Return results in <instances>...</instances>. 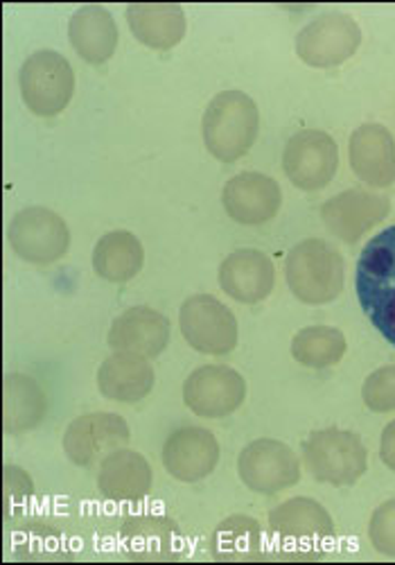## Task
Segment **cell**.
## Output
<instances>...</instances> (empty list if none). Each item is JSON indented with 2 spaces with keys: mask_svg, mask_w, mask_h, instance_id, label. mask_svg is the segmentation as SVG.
Returning <instances> with one entry per match:
<instances>
[{
  "mask_svg": "<svg viewBox=\"0 0 395 565\" xmlns=\"http://www.w3.org/2000/svg\"><path fill=\"white\" fill-rule=\"evenodd\" d=\"M204 143L224 163H233L249 152L258 138V105L244 90H222L204 114Z\"/></svg>",
  "mask_w": 395,
  "mask_h": 565,
  "instance_id": "obj_2",
  "label": "cell"
},
{
  "mask_svg": "<svg viewBox=\"0 0 395 565\" xmlns=\"http://www.w3.org/2000/svg\"><path fill=\"white\" fill-rule=\"evenodd\" d=\"M349 351L345 338L332 326H310L303 328L291 340L293 360L310 369H330L341 362Z\"/></svg>",
  "mask_w": 395,
  "mask_h": 565,
  "instance_id": "obj_28",
  "label": "cell"
},
{
  "mask_svg": "<svg viewBox=\"0 0 395 565\" xmlns=\"http://www.w3.org/2000/svg\"><path fill=\"white\" fill-rule=\"evenodd\" d=\"M6 412L3 426L8 435H23L34 430L45 416L47 403L41 387L21 373L6 375Z\"/></svg>",
  "mask_w": 395,
  "mask_h": 565,
  "instance_id": "obj_26",
  "label": "cell"
},
{
  "mask_svg": "<svg viewBox=\"0 0 395 565\" xmlns=\"http://www.w3.org/2000/svg\"><path fill=\"white\" fill-rule=\"evenodd\" d=\"M357 299L380 335L395 347V226L364 247L357 260Z\"/></svg>",
  "mask_w": 395,
  "mask_h": 565,
  "instance_id": "obj_1",
  "label": "cell"
},
{
  "mask_svg": "<svg viewBox=\"0 0 395 565\" xmlns=\"http://www.w3.org/2000/svg\"><path fill=\"white\" fill-rule=\"evenodd\" d=\"M343 276L341 254L319 238L299 243L285 260V278L291 295L308 306L334 301L343 290Z\"/></svg>",
  "mask_w": 395,
  "mask_h": 565,
  "instance_id": "obj_3",
  "label": "cell"
},
{
  "mask_svg": "<svg viewBox=\"0 0 395 565\" xmlns=\"http://www.w3.org/2000/svg\"><path fill=\"white\" fill-rule=\"evenodd\" d=\"M246 398L242 375L224 364H206L192 371L183 385V403L196 416H231Z\"/></svg>",
  "mask_w": 395,
  "mask_h": 565,
  "instance_id": "obj_13",
  "label": "cell"
},
{
  "mask_svg": "<svg viewBox=\"0 0 395 565\" xmlns=\"http://www.w3.org/2000/svg\"><path fill=\"white\" fill-rule=\"evenodd\" d=\"M339 168V148L334 138L321 129H303L293 134L282 152V170L287 179L306 193L325 188Z\"/></svg>",
  "mask_w": 395,
  "mask_h": 565,
  "instance_id": "obj_10",
  "label": "cell"
},
{
  "mask_svg": "<svg viewBox=\"0 0 395 565\" xmlns=\"http://www.w3.org/2000/svg\"><path fill=\"white\" fill-rule=\"evenodd\" d=\"M168 473L185 484L206 480L220 463V444L206 428H181L163 446Z\"/></svg>",
  "mask_w": 395,
  "mask_h": 565,
  "instance_id": "obj_16",
  "label": "cell"
},
{
  "mask_svg": "<svg viewBox=\"0 0 395 565\" xmlns=\"http://www.w3.org/2000/svg\"><path fill=\"white\" fill-rule=\"evenodd\" d=\"M131 439L127 420L118 414L95 412L75 418L64 435L66 457L79 466L90 468L103 463L116 450L127 448Z\"/></svg>",
  "mask_w": 395,
  "mask_h": 565,
  "instance_id": "obj_12",
  "label": "cell"
},
{
  "mask_svg": "<svg viewBox=\"0 0 395 565\" xmlns=\"http://www.w3.org/2000/svg\"><path fill=\"white\" fill-rule=\"evenodd\" d=\"M351 168L373 188H388L395 183V140L384 125H362L351 136Z\"/></svg>",
  "mask_w": 395,
  "mask_h": 565,
  "instance_id": "obj_19",
  "label": "cell"
},
{
  "mask_svg": "<svg viewBox=\"0 0 395 565\" xmlns=\"http://www.w3.org/2000/svg\"><path fill=\"white\" fill-rule=\"evenodd\" d=\"M127 23L134 36L154 51H170L185 36V12L179 3H131Z\"/></svg>",
  "mask_w": 395,
  "mask_h": 565,
  "instance_id": "obj_24",
  "label": "cell"
},
{
  "mask_svg": "<svg viewBox=\"0 0 395 565\" xmlns=\"http://www.w3.org/2000/svg\"><path fill=\"white\" fill-rule=\"evenodd\" d=\"M271 534L287 545V556H319L323 545L334 536L330 513L310 498H291L269 513Z\"/></svg>",
  "mask_w": 395,
  "mask_h": 565,
  "instance_id": "obj_6",
  "label": "cell"
},
{
  "mask_svg": "<svg viewBox=\"0 0 395 565\" xmlns=\"http://www.w3.org/2000/svg\"><path fill=\"white\" fill-rule=\"evenodd\" d=\"M380 457L386 468L395 470V420H391L388 426L382 433V444H380Z\"/></svg>",
  "mask_w": 395,
  "mask_h": 565,
  "instance_id": "obj_32",
  "label": "cell"
},
{
  "mask_svg": "<svg viewBox=\"0 0 395 565\" xmlns=\"http://www.w3.org/2000/svg\"><path fill=\"white\" fill-rule=\"evenodd\" d=\"M303 459L317 482L332 487H353L369 468V452L360 435L328 428L312 433L303 441Z\"/></svg>",
  "mask_w": 395,
  "mask_h": 565,
  "instance_id": "obj_4",
  "label": "cell"
},
{
  "mask_svg": "<svg viewBox=\"0 0 395 565\" xmlns=\"http://www.w3.org/2000/svg\"><path fill=\"white\" fill-rule=\"evenodd\" d=\"M125 552L136 561H168L181 552V530L163 515H134L120 530Z\"/></svg>",
  "mask_w": 395,
  "mask_h": 565,
  "instance_id": "obj_21",
  "label": "cell"
},
{
  "mask_svg": "<svg viewBox=\"0 0 395 565\" xmlns=\"http://www.w3.org/2000/svg\"><path fill=\"white\" fill-rule=\"evenodd\" d=\"M362 398L371 412H395V364L382 366L369 375L362 387Z\"/></svg>",
  "mask_w": 395,
  "mask_h": 565,
  "instance_id": "obj_29",
  "label": "cell"
},
{
  "mask_svg": "<svg viewBox=\"0 0 395 565\" xmlns=\"http://www.w3.org/2000/svg\"><path fill=\"white\" fill-rule=\"evenodd\" d=\"M220 286L239 303H260L276 286L274 263L258 249H237L220 267Z\"/></svg>",
  "mask_w": 395,
  "mask_h": 565,
  "instance_id": "obj_17",
  "label": "cell"
},
{
  "mask_svg": "<svg viewBox=\"0 0 395 565\" xmlns=\"http://www.w3.org/2000/svg\"><path fill=\"white\" fill-rule=\"evenodd\" d=\"M8 243L25 263L51 265L66 256L71 247V231L55 211L30 206L17 213L10 222Z\"/></svg>",
  "mask_w": 395,
  "mask_h": 565,
  "instance_id": "obj_7",
  "label": "cell"
},
{
  "mask_svg": "<svg viewBox=\"0 0 395 565\" xmlns=\"http://www.w3.org/2000/svg\"><path fill=\"white\" fill-rule=\"evenodd\" d=\"M32 493H34V484L28 478L25 470H21L17 466H6V518H8V523L12 521L14 513L19 515L21 511L28 509Z\"/></svg>",
  "mask_w": 395,
  "mask_h": 565,
  "instance_id": "obj_30",
  "label": "cell"
},
{
  "mask_svg": "<svg viewBox=\"0 0 395 565\" xmlns=\"http://www.w3.org/2000/svg\"><path fill=\"white\" fill-rule=\"evenodd\" d=\"M211 552L220 561H256L263 556V530L246 515H231L217 525Z\"/></svg>",
  "mask_w": 395,
  "mask_h": 565,
  "instance_id": "obj_27",
  "label": "cell"
},
{
  "mask_svg": "<svg viewBox=\"0 0 395 565\" xmlns=\"http://www.w3.org/2000/svg\"><path fill=\"white\" fill-rule=\"evenodd\" d=\"M97 387L109 401L134 405L154 390V369L147 358L116 351L97 371Z\"/></svg>",
  "mask_w": 395,
  "mask_h": 565,
  "instance_id": "obj_22",
  "label": "cell"
},
{
  "mask_svg": "<svg viewBox=\"0 0 395 565\" xmlns=\"http://www.w3.org/2000/svg\"><path fill=\"white\" fill-rule=\"evenodd\" d=\"M179 326L185 342L204 355H228L237 347L235 315L211 295H194L183 301Z\"/></svg>",
  "mask_w": 395,
  "mask_h": 565,
  "instance_id": "obj_9",
  "label": "cell"
},
{
  "mask_svg": "<svg viewBox=\"0 0 395 565\" xmlns=\"http://www.w3.org/2000/svg\"><path fill=\"white\" fill-rule=\"evenodd\" d=\"M68 39L75 53L88 64H105L118 45V25L103 6H82L68 23Z\"/></svg>",
  "mask_w": 395,
  "mask_h": 565,
  "instance_id": "obj_23",
  "label": "cell"
},
{
  "mask_svg": "<svg viewBox=\"0 0 395 565\" xmlns=\"http://www.w3.org/2000/svg\"><path fill=\"white\" fill-rule=\"evenodd\" d=\"M222 202L233 222L258 226L276 217L282 204V193L271 177L263 172H242L224 185Z\"/></svg>",
  "mask_w": 395,
  "mask_h": 565,
  "instance_id": "obj_15",
  "label": "cell"
},
{
  "mask_svg": "<svg viewBox=\"0 0 395 565\" xmlns=\"http://www.w3.org/2000/svg\"><path fill=\"white\" fill-rule=\"evenodd\" d=\"M369 536L377 552L395 558V500H388L375 509L369 525Z\"/></svg>",
  "mask_w": 395,
  "mask_h": 565,
  "instance_id": "obj_31",
  "label": "cell"
},
{
  "mask_svg": "<svg viewBox=\"0 0 395 565\" xmlns=\"http://www.w3.org/2000/svg\"><path fill=\"white\" fill-rule=\"evenodd\" d=\"M107 342L118 353L159 358L170 342V321L152 308H129L111 323Z\"/></svg>",
  "mask_w": 395,
  "mask_h": 565,
  "instance_id": "obj_18",
  "label": "cell"
},
{
  "mask_svg": "<svg viewBox=\"0 0 395 565\" xmlns=\"http://www.w3.org/2000/svg\"><path fill=\"white\" fill-rule=\"evenodd\" d=\"M362 43V30L349 14L330 12L310 21L296 36V55L312 68L349 62Z\"/></svg>",
  "mask_w": 395,
  "mask_h": 565,
  "instance_id": "obj_8",
  "label": "cell"
},
{
  "mask_svg": "<svg viewBox=\"0 0 395 565\" xmlns=\"http://www.w3.org/2000/svg\"><path fill=\"white\" fill-rule=\"evenodd\" d=\"M142 245L129 231H111L103 235L93 249V269L109 282L131 280L142 269Z\"/></svg>",
  "mask_w": 395,
  "mask_h": 565,
  "instance_id": "obj_25",
  "label": "cell"
},
{
  "mask_svg": "<svg viewBox=\"0 0 395 565\" xmlns=\"http://www.w3.org/2000/svg\"><path fill=\"white\" fill-rule=\"evenodd\" d=\"M388 198L364 191V188H351L321 206V220L334 238L355 245L364 233L388 215Z\"/></svg>",
  "mask_w": 395,
  "mask_h": 565,
  "instance_id": "obj_14",
  "label": "cell"
},
{
  "mask_svg": "<svg viewBox=\"0 0 395 565\" xmlns=\"http://www.w3.org/2000/svg\"><path fill=\"white\" fill-rule=\"evenodd\" d=\"M237 473L246 489L260 495H276L301 480V463L282 441L258 439L242 450Z\"/></svg>",
  "mask_w": 395,
  "mask_h": 565,
  "instance_id": "obj_11",
  "label": "cell"
},
{
  "mask_svg": "<svg viewBox=\"0 0 395 565\" xmlns=\"http://www.w3.org/2000/svg\"><path fill=\"white\" fill-rule=\"evenodd\" d=\"M97 489L111 502H140L152 491V466L134 450H116L100 463Z\"/></svg>",
  "mask_w": 395,
  "mask_h": 565,
  "instance_id": "obj_20",
  "label": "cell"
},
{
  "mask_svg": "<svg viewBox=\"0 0 395 565\" xmlns=\"http://www.w3.org/2000/svg\"><path fill=\"white\" fill-rule=\"evenodd\" d=\"M21 96L36 116L62 114L75 90V73L68 60L55 51H39L25 60L19 75Z\"/></svg>",
  "mask_w": 395,
  "mask_h": 565,
  "instance_id": "obj_5",
  "label": "cell"
}]
</instances>
